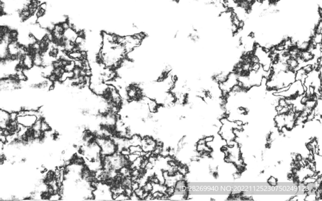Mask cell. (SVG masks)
<instances>
[{
    "label": "cell",
    "mask_w": 322,
    "mask_h": 201,
    "mask_svg": "<svg viewBox=\"0 0 322 201\" xmlns=\"http://www.w3.org/2000/svg\"><path fill=\"white\" fill-rule=\"evenodd\" d=\"M38 118L36 115H26V116H18L17 121L19 124L27 127L31 128L34 124V123L37 121Z\"/></svg>",
    "instance_id": "1"
},
{
    "label": "cell",
    "mask_w": 322,
    "mask_h": 201,
    "mask_svg": "<svg viewBox=\"0 0 322 201\" xmlns=\"http://www.w3.org/2000/svg\"><path fill=\"white\" fill-rule=\"evenodd\" d=\"M78 35V33L71 28H69L68 29L64 30L63 33L64 39H66V40L72 41V42H74L76 38L77 37Z\"/></svg>",
    "instance_id": "2"
},
{
    "label": "cell",
    "mask_w": 322,
    "mask_h": 201,
    "mask_svg": "<svg viewBox=\"0 0 322 201\" xmlns=\"http://www.w3.org/2000/svg\"><path fill=\"white\" fill-rule=\"evenodd\" d=\"M147 106L149 113L154 114L158 111L159 107L160 105H159V104L156 102L155 99H154L150 98L147 102Z\"/></svg>",
    "instance_id": "3"
},
{
    "label": "cell",
    "mask_w": 322,
    "mask_h": 201,
    "mask_svg": "<svg viewBox=\"0 0 322 201\" xmlns=\"http://www.w3.org/2000/svg\"><path fill=\"white\" fill-rule=\"evenodd\" d=\"M142 137L137 133L133 134V135L129 139L130 145L133 146H140L142 143Z\"/></svg>",
    "instance_id": "4"
},
{
    "label": "cell",
    "mask_w": 322,
    "mask_h": 201,
    "mask_svg": "<svg viewBox=\"0 0 322 201\" xmlns=\"http://www.w3.org/2000/svg\"><path fill=\"white\" fill-rule=\"evenodd\" d=\"M300 57L303 59L304 62H308L310 61L312 59H314V55L311 52H309L308 50H303L301 51V55Z\"/></svg>",
    "instance_id": "5"
},
{
    "label": "cell",
    "mask_w": 322,
    "mask_h": 201,
    "mask_svg": "<svg viewBox=\"0 0 322 201\" xmlns=\"http://www.w3.org/2000/svg\"><path fill=\"white\" fill-rule=\"evenodd\" d=\"M40 130L42 132H44V133L50 132V131H51L50 125L49 124V123H48L47 121L44 118H42V121H41V128H40Z\"/></svg>",
    "instance_id": "6"
},
{
    "label": "cell",
    "mask_w": 322,
    "mask_h": 201,
    "mask_svg": "<svg viewBox=\"0 0 322 201\" xmlns=\"http://www.w3.org/2000/svg\"><path fill=\"white\" fill-rule=\"evenodd\" d=\"M75 67H76V65H75L74 61L73 60H70V61L68 63V64H66L63 68L64 70V71L66 72H72Z\"/></svg>",
    "instance_id": "7"
},
{
    "label": "cell",
    "mask_w": 322,
    "mask_h": 201,
    "mask_svg": "<svg viewBox=\"0 0 322 201\" xmlns=\"http://www.w3.org/2000/svg\"><path fill=\"white\" fill-rule=\"evenodd\" d=\"M143 190H144V192H147V193H151L152 190V188H153V186H152V184L151 182H150L149 180L147 182L143 185V186L142 187Z\"/></svg>",
    "instance_id": "8"
},
{
    "label": "cell",
    "mask_w": 322,
    "mask_h": 201,
    "mask_svg": "<svg viewBox=\"0 0 322 201\" xmlns=\"http://www.w3.org/2000/svg\"><path fill=\"white\" fill-rule=\"evenodd\" d=\"M267 182L272 187H276L277 186V183H278V180L277 178L274 176H270L268 179H267Z\"/></svg>",
    "instance_id": "9"
},
{
    "label": "cell",
    "mask_w": 322,
    "mask_h": 201,
    "mask_svg": "<svg viewBox=\"0 0 322 201\" xmlns=\"http://www.w3.org/2000/svg\"><path fill=\"white\" fill-rule=\"evenodd\" d=\"M46 13H47V11L44 10V9H42V8H40L39 7V8H37V11H36V12H35V15H36V17H37L38 18H40V17H44V16L46 14Z\"/></svg>",
    "instance_id": "10"
},
{
    "label": "cell",
    "mask_w": 322,
    "mask_h": 201,
    "mask_svg": "<svg viewBox=\"0 0 322 201\" xmlns=\"http://www.w3.org/2000/svg\"><path fill=\"white\" fill-rule=\"evenodd\" d=\"M303 69H304V71H305V72L307 73V74H309V73L311 72L312 71H313L314 69H313V67L312 65L311 64H307L306 65H305L303 67H302Z\"/></svg>",
    "instance_id": "11"
},
{
    "label": "cell",
    "mask_w": 322,
    "mask_h": 201,
    "mask_svg": "<svg viewBox=\"0 0 322 201\" xmlns=\"http://www.w3.org/2000/svg\"><path fill=\"white\" fill-rule=\"evenodd\" d=\"M204 139H205V140L206 143L212 142L213 140H214V136H213V135L205 136V137H204Z\"/></svg>",
    "instance_id": "12"
},
{
    "label": "cell",
    "mask_w": 322,
    "mask_h": 201,
    "mask_svg": "<svg viewBox=\"0 0 322 201\" xmlns=\"http://www.w3.org/2000/svg\"><path fill=\"white\" fill-rule=\"evenodd\" d=\"M39 7L40 8L43 9H44V10L47 11V9H48V5H47V3H46V2H42V3H40Z\"/></svg>",
    "instance_id": "13"
}]
</instances>
